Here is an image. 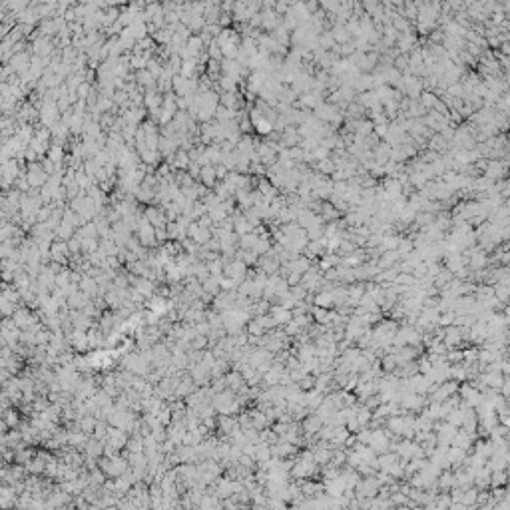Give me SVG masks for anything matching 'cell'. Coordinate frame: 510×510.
<instances>
[{"label": "cell", "mask_w": 510, "mask_h": 510, "mask_svg": "<svg viewBox=\"0 0 510 510\" xmlns=\"http://www.w3.org/2000/svg\"><path fill=\"white\" fill-rule=\"evenodd\" d=\"M226 377H228V387L232 389V391H235V393H239L245 385H247V381H245V377L239 373V371H230V373H226Z\"/></svg>", "instance_id": "obj_14"}, {"label": "cell", "mask_w": 510, "mask_h": 510, "mask_svg": "<svg viewBox=\"0 0 510 510\" xmlns=\"http://www.w3.org/2000/svg\"><path fill=\"white\" fill-rule=\"evenodd\" d=\"M303 428H305V432H317L319 428H321V418L319 417H309V418H305L303 420Z\"/></svg>", "instance_id": "obj_25"}, {"label": "cell", "mask_w": 510, "mask_h": 510, "mask_svg": "<svg viewBox=\"0 0 510 510\" xmlns=\"http://www.w3.org/2000/svg\"><path fill=\"white\" fill-rule=\"evenodd\" d=\"M128 439H130V432L128 430H124V428H120V426H108V436H106V443L108 445H114V447H118L120 451L122 449H126V445H128Z\"/></svg>", "instance_id": "obj_4"}, {"label": "cell", "mask_w": 510, "mask_h": 510, "mask_svg": "<svg viewBox=\"0 0 510 510\" xmlns=\"http://www.w3.org/2000/svg\"><path fill=\"white\" fill-rule=\"evenodd\" d=\"M220 277H222V275H220ZM220 277L211 275L209 279H205V281H203V289L207 291V293H211L213 297H215L217 293H222V283H220Z\"/></svg>", "instance_id": "obj_19"}, {"label": "cell", "mask_w": 510, "mask_h": 510, "mask_svg": "<svg viewBox=\"0 0 510 510\" xmlns=\"http://www.w3.org/2000/svg\"><path fill=\"white\" fill-rule=\"evenodd\" d=\"M88 341H90V349H92V351L106 347V333L100 329V325L94 323V325L88 329Z\"/></svg>", "instance_id": "obj_7"}, {"label": "cell", "mask_w": 510, "mask_h": 510, "mask_svg": "<svg viewBox=\"0 0 510 510\" xmlns=\"http://www.w3.org/2000/svg\"><path fill=\"white\" fill-rule=\"evenodd\" d=\"M78 424H80V428H82L84 432H88V434H94V430H96V424H98V418H96L94 415H84L82 418H78Z\"/></svg>", "instance_id": "obj_18"}, {"label": "cell", "mask_w": 510, "mask_h": 510, "mask_svg": "<svg viewBox=\"0 0 510 510\" xmlns=\"http://www.w3.org/2000/svg\"><path fill=\"white\" fill-rule=\"evenodd\" d=\"M197 389V385H195V381L191 379V375L189 373H185L184 377H182V381H180V385H178V389H176V397L178 399H185L189 393H193Z\"/></svg>", "instance_id": "obj_12"}, {"label": "cell", "mask_w": 510, "mask_h": 510, "mask_svg": "<svg viewBox=\"0 0 510 510\" xmlns=\"http://www.w3.org/2000/svg\"><path fill=\"white\" fill-rule=\"evenodd\" d=\"M189 164V156L185 154V152H180L178 154V158H176V166H180V168H185Z\"/></svg>", "instance_id": "obj_30"}, {"label": "cell", "mask_w": 510, "mask_h": 510, "mask_svg": "<svg viewBox=\"0 0 510 510\" xmlns=\"http://www.w3.org/2000/svg\"><path fill=\"white\" fill-rule=\"evenodd\" d=\"M68 341H70V347L78 353H84L90 349L88 331H84V329H72V333L68 335Z\"/></svg>", "instance_id": "obj_5"}, {"label": "cell", "mask_w": 510, "mask_h": 510, "mask_svg": "<svg viewBox=\"0 0 510 510\" xmlns=\"http://www.w3.org/2000/svg\"><path fill=\"white\" fill-rule=\"evenodd\" d=\"M36 451L28 449V447H22V449H16L14 451V463H20V464H28L32 459H34Z\"/></svg>", "instance_id": "obj_17"}, {"label": "cell", "mask_w": 510, "mask_h": 510, "mask_svg": "<svg viewBox=\"0 0 510 510\" xmlns=\"http://www.w3.org/2000/svg\"><path fill=\"white\" fill-rule=\"evenodd\" d=\"M247 333H249V335H255V337H263L267 331H265V327H263L257 319H251V321L247 323Z\"/></svg>", "instance_id": "obj_24"}, {"label": "cell", "mask_w": 510, "mask_h": 510, "mask_svg": "<svg viewBox=\"0 0 510 510\" xmlns=\"http://www.w3.org/2000/svg\"><path fill=\"white\" fill-rule=\"evenodd\" d=\"M239 424V420L235 418V415H220L217 417V432H220V439H224V436H228L235 426Z\"/></svg>", "instance_id": "obj_6"}, {"label": "cell", "mask_w": 510, "mask_h": 510, "mask_svg": "<svg viewBox=\"0 0 510 510\" xmlns=\"http://www.w3.org/2000/svg\"><path fill=\"white\" fill-rule=\"evenodd\" d=\"M0 307H2V315H4V317H12L18 305H16V303H12V301H10V299H6V297H0Z\"/></svg>", "instance_id": "obj_26"}, {"label": "cell", "mask_w": 510, "mask_h": 510, "mask_svg": "<svg viewBox=\"0 0 510 510\" xmlns=\"http://www.w3.org/2000/svg\"><path fill=\"white\" fill-rule=\"evenodd\" d=\"M317 303H319L321 307H329L331 303H335V295H333V293H321V295L317 297Z\"/></svg>", "instance_id": "obj_29"}, {"label": "cell", "mask_w": 510, "mask_h": 510, "mask_svg": "<svg viewBox=\"0 0 510 510\" xmlns=\"http://www.w3.org/2000/svg\"><path fill=\"white\" fill-rule=\"evenodd\" d=\"M80 289L84 291L86 295H90L92 299L100 297V285H98V281H96L92 275H88V273H84V277H82V281H80Z\"/></svg>", "instance_id": "obj_9"}, {"label": "cell", "mask_w": 510, "mask_h": 510, "mask_svg": "<svg viewBox=\"0 0 510 510\" xmlns=\"http://www.w3.org/2000/svg\"><path fill=\"white\" fill-rule=\"evenodd\" d=\"M247 271H249V265H247L245 261L237 259V257L230 259V261L226 263V267H224V275L235 279L237 283H241V281L247 277Z\"/></svg>", "instance_id": "obj_3"}, {"label": "cell", "mask_w": 510, "mask_h": 510, "mask_svg": "<svg viewBox=\"0 0 510 510\" xmlns=\"http://www.w3.org/2000/svg\"><path fill=\"white\" fill-rule=\"evenodd\" d=\"M199 176H201V182L207 185V187H211L213 184H215V178H217V172H215V168H211L209 164L207 166H203L201 168V172H199Z\"/></svg>", "instance_id": "obj_21"}, {"label": "cell", "mask_w": 510, "mask_h": 510, "mask_svg": "<svg viewBox=\"0 0 510 510\" xmlns=\"http://www.w3.org/2000/svg\"><path fill=\"white\" fill-rule=\"evenodd\" d=\"M143 215L148 217V222H150L152 226H156V228H166V226L170 224V220L166 217L164 209H160V207H148Z\"/></svg>", "instance_id": "obj_8"}, {"label": "cell", "mask_w": 510, "mask_h": 510, "mask_svg": "<svg viewBox=\"0 0 510 510\" xmlns=\"http://www.w3.org/2000/svg\"><path fill=\"white\" fill-rule=\"evenodd\" d=\"M211 389H213L215 393H222V391L230 389V387H228V377L224 375V377H215V379H211Z\"/></svg>", "instance_id": "obj_27"}, {"label": "cell", "mask_w": 510, "mask_h": 510, "mask_svg": "<svg viewBox=\"0 0 510 510\" xmlns=\"http://www.w3.org/2000/svg\"><path fill=\"white\" fill-rule=\"evenodd\" d=\"M90 301H92V297L86 295L82 289H78V291H74V293L68 297V307H70V309H80V311H82Z\"/></svg>", "instance_id": "obj_11"}, {"label": "cell", "mask_w": 510, "mask_h": 510, "mask_svg": "<svg viewBox=\"0 0 510 510\" xmlns=\"http://www.w3.org/2000/svg\"><path fill=\"white\" fill-rule=\"evenodd\" d=\"M2 420L10 426V428H18L20 426V413L16 411V407H10V409H2Z\"/></svg>", "instance_id": "obj_15"}, {"label": "cell", "mask_w": 510, "mask_h": 510, "mask_svg": "<svg viewBox=\"0 0 510 510\" xmlns=\"http://www.w3.org/2000/svg\"><path fill=\"white\" fill-rule=\"evenodd\" d=\"M126 449H128L130 453H143V436L138 434V432H136V434H130Z\"/></svg>", "instance_id": "obj_20"}, {"label": "cell", "mask_w": 510, "mask_h": 510, "mask_svg": "<svg viewBox=\"0 0 510 510\" xmlns=\"http://www.w3.org/2000/svg\"><path fill=\"white\" fill-rule=\"evenodd\" d=\"M72 283V269L64 267L60 273H56V287H66Z\"/></svg>", "instance_id": "obj_23"}, {"label": "cell", "mask_w": 510, "mask_h": 510, "mask_svg": "<svg viewBox=\"0 0 510 510\" xmlns=\"http://www.w3.org/2000/svg\"><path fill=\"white\" fill-rule=\"evenodd\" d=\"M104 447H106L104 441L96 439V436H90L88 443H86V447H84V455H86V457L100 459V457H104Z\"/></svg>", "instance_id": "obj_10"}, {"label": "cell", "mask_w": 510, "mask_h": 510, "mask_svg": "<svg viewBox=\"0 0 510 510\" xmlns=\"http://www.w3.org/2000/svg\"><path fill=\"white\" fill-rule=\"evenodd\" d=\"M269 313L273 315V319L277 321V325H287L291 319H293V311L285 309L283 305H273V307L269 309Z\"/></svg>", "instance_id": "obj_13"}, {"label": "cell", "mask_w": 510, "mask_h": 510, "mask_svg": "<svg viewBox=\"0 0 510 510\" xmlns=\"http://www.w3.org/2000/svg\"><path fill=\"white\" fill-rule=\"evenodd\" d=\"M269 249H271V245H269V239H267L265 235H261V237H259V241L255 243L253 251H255V253H259V255H263V253H267Z\"/></svg>", "instance_id": "obj_28"}, {"label": "cell", "mask_w": 510, "mask_h": 510, "mask_svg": "<svg viewBox=\"0 0 510 510\" xmlns=\"http://www.w3.org/2000/svg\"><path fill=\"white\" fill-rule=\"evenodd\" d=\"M54 232H56V239H62V241H68V239H72L76 235V228H72L66 222H62Z\"/></svg>", "instance_id": "obj_16"}, {"label": "cell", "mask_w": 510, "mask_h": 510, "mask_svg": "<svg viewBox=\"0 0 510 510\" xmlns=\"http://www.w3.org/2000/svg\"><path fill=\"white\" fill-rule=\"evenodd\" d=\"M257 241H259L257 232H249V233L239 235V247H243V249H253Z\"/></svg>", "instance_id": "obj_22"}, {"label": "cell", "mask_w": 510, "mask_h": 510, "mask_svg": "<svg viewBox=\"0 0 510 510\" xmlns=\"http://www.w3.org/2000/svg\"><path fill=\"white\" fill-rule=\"evenodd\" d=\"M213 407L217 411V415H237L243 407L237 401V393L232 389H226L222 393H215L213 397Z\"/></svg>", "instance_id": "obj_1"}, {"label": "cell", "mask_w": 510, "mask_h": 510, "mask_svg": "<svg viewBox=\"0 0 510 510\" xmlns=\"http://www.w3.org/2000/svg\"><path fill=\"white\" fill-rule=\"evenodd\" d=\"M12 319H14V323H16L18 329H30V327H34L36 323H40L38 311L32 313V309H30L28 305H26V307H16Z\"/></svg>", "instance_id": "obj_2"}]
</instances>
